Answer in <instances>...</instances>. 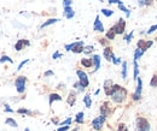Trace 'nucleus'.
<instances>
[{
	"instance_id": "1a4fd4ad",
	"label": "nucleus",
	"mask_w": 157,
	"mask_h": 131,
	"mask_svg": "<svg viewBox=\"0 0 157 131\" xmlns=\"http://www.w3.org/2000/svg\"><path fill=\"white\" fill-rule=\"evenodd\" d=\"M100 114H103L104 117H109L111 114V107H110L109 101H104L100 105Z\"/></svg>"
},
{
	"instance_id": "423d86ee",
	"label": "nucleus",
	"mask_w": 157,
	"mask_h": 131,
	"mask_svg": "<svg viewBox=\"0 0 157 131\" xmlns=\"http://www.w3.org/2000/svg\"><path fill=\"white\" fill-rule=\"evenodd\" d=\"M25 84H27V78L24 76H18L15 79V87L18 94H23L25 92Z\"/></svg>"
},
{
	"instance_id": "bb28decb",
	"label": "nucleus",
	"mask_w": 157,
	"mask_h": 131,
	"mask_svg": "<svg viewBox=\"0 0 157 131\" xmlns=\"http://www.w3.org/2000/svg\"><path fill=\"white\" fill-rule=\"evenodd\" d=\"M144 53H145V51H143V49H140V48H138L134 51V60H139V59H141V56H144Z\"/></svg>"
},
{
	"instance_id": "4c0bfd02",
	"label": "nucleus",
	"mask_w": 157,
	"mask_h": 131,
	"mask_svg": "<svg viewBox=\"0 0 157 131\" xmlns=\"http://www.w3.org/2000/svg\"><path fill=\"white\" fill-rule=\"evenodd\" d=\"M117 131H129V130H128V126L124 123H120L117 126Z\"/></svg>"
},
{
	"instance_id": "0eeeda50",
	"label": "nucleus",
	"mask_w": 157,
	"mask_h": 131,
	"mask_svg": "<svg viewBox=\"0 0 157 131\" xmlns=\"http://www.w3.org/2000/svg\"><path fill=\"white\" fill-rule=\"evenodd\" d=\"M141 93H143V81L140 77H138L137 79V88H136V92L132 94V100L134 102H138L141 100Z\"/></svg>"
},
{
	"instance_id": "5fc2aeb1",
	"label": "nucleus",
	"mask_w": 157,
	"mask_h": 131,
	"mask_svg": "<svg viewBox=\"0 0 157 131\" xmlns=\"http://www.w3.org/2000/svg\"><path fill=\"white\" fill-rule=\"evenodd\" d=\"M78 128H76V129H74L73 131H78Z\"/></svg>"
},
{
	"instance_id": "9d476101",
	"label": "nucleus",
	"mask_w": 157,
	"mask_h": 131,
	"mask_svg": "<svg viewBox=\"0 0 157 131\" xmlns=\"http://www.w3.org/2000/svg\"><path fill=\"white\" fill-rule=\"evenodd\" d=\"M103 56L104 58L106 59V61H113V58L115 56L114 54V51H113V48L110 47V46H108V47H104V49H103Z\"/></svg>"
},
{
	"instance_id": "ea45409f",
	"label": "nucleus",
	"mask_w": 157,
	"mask_h": 131,
	"mask_svg": "<svg viewBox=\"0 0 157 131\" xmlns=\"http://www.w3.org/2000/svg\"><path fill=\"white\" fill-rule=\"evenodd\" d=\"M73 87H74V88H76V89H78V92H80V93L85 90V88H83V87H82V86L80 84V82H78H78H75V83H74V86H73Z\"/></svg>"
},
{
	"instance_id": "37998d69",
	"label": "nucleus",
	"mask_w": 157,
	"mask_h": 131,
	"mask_svg": "<svg viewBox=\"0 0 157 131\" xmlns=\"http://www.w3.org/2000/svg\"><path fill=\"white\" fill-rule=\"evenodd\" d=\"M28 61H29V59H25V60H23V61L21 63L20 65H18V67H17V71H21V70H22V67H23V66H24V65H25Z\"/></svg>"
},
{
	"instance_id": "20e7f679",
	"label": "nucleus",
	"mask_w": 157,
	"mask_h": 131,
	"mask_svg": "<svg viewBox=\"0 0 157 131\" xmlns=\"http://www.w3.org/2000/svg\"><path fill=\"white\" fill-rule=\"evenodd\" d=\"M105 120H106V117H104L103 114H99L98 117H96L92 123H91V126L94 131H100L103 129L104 124H105Z\"/></svg>"
},
{
	"instance_id": "473e14b6",
	"label": "nucleus",
	"mask_w": 157,
	"mask_h": 131,
	"mask_svg": "<svg viewBox=\"0 0 157 131\" xmlns=\"http://www.w3.org/2000/svg\"><path fill=\"white\" fill-rule=\"evenodd\" d=\"M17 112L20 114H27V115H33V112L30 110H27V108H18Z\"/></svg>"
},
{
	"instance_id": "7ed1b4c3",
	"label": "nucleus",
	"mask_w": 157,
	"mask_h": 131,
	"mask_svg": "<svg viewBox=\"0 0 157 131\" xmlns=\"http://www.w3.org/2000/svg\"><path fill=\"white\" fill-rule=\"evenodd\" d=\"M151 125L145 117H138L136 120V131H150Z\"/></svg>"
},
{
	"instance_id": "a18cd8bd",
	"label": "nucleus",
	"mask_w": 157,
	"mask_h": 131,
	"mask_svg": "<svg viewBox=\"0 0 157 131\" xmlns=\"http://www.w3.org/2000/svg\"><path fill=\"white\" fill-rule=\"evenodd\" d=\"M62 56H63V54H62V53H59L58 51H57V52H55V53H53V56H52V59H55V60H56V59H58V58H62Z\"/></svg>"
},
{
	"instance_id": "9b49d317",
	"label": "nucleus",
	"mask_w": 157,
	"mask_h": 131,
	"mask_svg": "<svg viewBox=\"0 0 157 131\" xmlns=\"http://www.w3.org/2000/svg\"><path fill=\"white\" fill-rule=\"evenodd\" d=\"M93 30L97 31V33H104L105 31V28H104V25H103L100 18H99V16H96L94 23H93Z\"/></svg>"
},
{
	"instance_id": "6e6d98bb",
	"label": "nucleus",
	"mask_w": 157,
	"mask_h": 131,
	"mask_svg": "<svg viewBox=\"0 0 157 131\" xmlns=\"http://www.w3.org/2000/svg\"><path fill=\"white\" fill-rule=\"evenodd\" d=\"M156 41H157V38H156Z\"/></svg>"
},
{
	"instance_id": "6e6552de",
	"label": "nucleus",
	"mask_w": 157,
	"mask_h": 131,
	"mask_svg": "<svg viewBox=\"0 0 157 131\" xmlns=\"http://www.w3.org/2000/svg\"><path fill=\"white\" fill-rule=\"evenodd\" d=\"M76 75H78V82L80 84L86 89L90 86V79H88V75L83 71V70H76Z\"/></svg>"
},
{
	"instance_id": "ddd939ff",
	"label": "nucleus",
	"mask_w": 157,
	"mask_h": 131,
	"mask_svg": "<svg viewBox=\"0 0 157 131\" xmlns=\"http://www.w3.org/2000/svg\"><path fill=\"white\" fill-rule=\"evenodd\" d=\"M28 46H30V42H29L28 40H25V38H21V40H18V41L16 42V45H15V49H16L17 52H20V51H22L24 47H28Z\"/></svg>"
},
{
	"instance_id": "864d4df0",
	"label": "nucleus",
	"mask_w": 157,
	"mask_h": 131,
	"mask_svg": "<svg viewBox=\"0 0 157 131\" xmlns=\"http://www.w3.org/2000/svg\"><path fill=\"white\" fill-rule=\"evenodd\" d=\"M24 131H30V130H29L28 128H25V129H24Z\"/></svg>"
},
{
	"instance_id": "412c9836",
	"label": "nucleus",
	"mask_w": 157,
	"mask_h": 131,
	"mask_svg": "<svg viewBox=\"0 0 157 131\" xmlns=\"http://www.w3.org/2000/svg\"><path fill=\"white\" fill-rule=\"evenodd\" d=\"M83 104H85L86 108H91V106H92V97H91L90 94H86L83 96Z\"/></svg>"
},
{
	"instance_id": "4468645a",
	"label": "nucleus",
	"mask_w": 157,
	"mask_h": 131,
	"mask_svg": "<svg viewBox=\"0 0 157 131\" xmlns=\"http://www.w3.org/2000/svg\"><path fill=\"white\" fill-rule=\"evenodd\" d=\"M63 15L67 19H71L75 16V11L73 10L71 6H64V11H63Z\"/></svg>"
},
{
	"instance_id": "3c124183",
	"label": "nucleus",
	"mask_w": 157,
	"mask_h": 131,
	"mask_svg": "<svg viewBox=\"0 0 157 131\" xmlns=\"http://www.w3.org/2000/svg\"><path fill=\"white\" fill-rule=\"evenodd\" d=\"M154 1H157V0H145V6H150V5H152Z\"/></svg>"
},
{
	"instance_id": "de8ad7c7",
	"label": "nucleus",
	"mask_w": 157,
	"mask_h": 131,
	"mask_svg": "<svg viewBox=\"0 0 157 131\" xmlns=\"http://www.w3.org/2000/svg\"><path fill=\"white\" fill-rule=\"evenodd\" d=\"M108 2H109L110 5H113V4H117V5H120V4H123L121 0H108Z\"/></svg>"
},
{
	"instance_id": "c9c22d12",
	"label": "nucleus",
	"mask_w": 157,
	"mask_h": 131,
	"mask_svg": "<svg viewBox=\"0 0 157 131\" xmlns=\"http://www.w3.org/2000/svg\"><path fill=\"white\" fill-rule=\"evenodd\" d=\"M99 43L103 46V47H108L109 46V43H110V41L108 40V38H99Z\"/></svg>"
},
{
	"instance_id": "f03ea898",
	"label": "nucleus",
	"mask_w": 157,
	"mask_h": 131,
	"mask_svg": "<svg viewBox=\"0 0 157 131\" xmlns=\"http://www.w3.org/2000/svg\"><path fill=\"white\" fill-rule=\"evenodd\" d=\"M83 47H85V43L83 41H74L71 43H68L64 46V49L67 52H73L75 54H80L83 52Z\"/></svg>"
},
{
	"instance_id": "393cba45",
	"label": "nucleus",
	"mask_w": 157,
	"mask_h": 131,
	"mask_svg": "<svg viewBox=\"0 0 157 131\" xmlns=\"http://www.w3.org/2000/svg\"><path fill=\"white\" fill-rule=\"evenodd\" d=\"M5 124L9 125V126H11V128H18V124H17V122L13 118H7L5 120Z\"/></svg>"
},
{
	"instance_id": "c03bdc74",
	"label": "nucleus",
	"mask_w": 157,
	"mask_h": 131,
	"mask_svg": "<svg viewBox=\"0 0 157 131\" xmlns=\"http://www.w3.org/2000/svg\"><path fill=\"white\" fill-rule=\"evenodd\" d=\"M70 129V125H63V126H59L57 131H68Z\"/></svg>"
},
{
	"instance_id": "603ef678",
	"label": "nucleus",
	"mask_w": 157,
	"mask_h": 131,
	"mask_svg": "<svg viewBox=\"0 0 157 131\" xmlns=\"http://www.w3.org/2000/svg\"><path fill=\"white\" fill-rule=\"evenodd\" d=\"M52 123H55V124H58V119H57V117L52 118Z\"/></svg>"
},
{
	"instance_id": "49530a36",
	"label": "nucleus",
	"mask_w": 157,
	"mask_h": 131,
	"mask_svg": "<svg viewBox=\"0 0 157 131\" xmlns=\"http://www.w3.org/2000/svg\"><path fill=\"white\" fill-rule=\"evenodd\" d=\"M73 0H63V7L64 6H71Z\"/></svg>"
},
{
	"instance_id": "72a5a7b5",
	"label": "nucleus",
	"mask_w": 157,
	"mask_h": 131,
	"mask_svg": "<svg viewBox=\"0 0 157 131\" xmlns=\"http://www.w3.org/2000/svg\"><path fill=\"white\" fill-rule=\"evenodd\" d=\"M150 87L151 88H156L157 87V74L152 76V78H151V81H150Z\"/></svg>"
},
{
	"instance_id": "09e8293b",
	"label": "nucleus",
	"mask_w": 157,
	"mask_h": 131,
	"mask_svg": "<svg viewBox=\"0 0 157 131\" xmlns=\"http://www.w3.org/2000/svg\"><path fill=\"white\" fill-rule=\"evenodd\" d=\"M53 75H55V72H53V71H51V70H48V71H46V72L44 74L45 77H51V76H53Z\"/></svg>"
},
{
	"instance_id": "f257e3e1",
	"label": "nucleus",
	"mask_w": 157,
	"mask_h": 131,
	"mask_svg": "<svg viewBox=\"0 0 157 131\" xmlns=\"http://www.w3.org/2000/svg\"><path fill=\"white\" fill-rule=\"evenodd\" d=\"M127 97H128V92H127V89L123 88V87H121L120 84H115V83H114V86H113V88H111V94H110L111 101L120 105V104H124L126 100H127Z\"/></svg>"
},
{
	"instance_id": "a19ab883",
	"label": "nucleus",
	"mask_w": 157,
	"mask_h": 131,
	"mask_svg": "<svg viewBox=\"0 0 157 131\" xmlns=\"http://www.w3.org/2000/svg\"><path fill=\"white\" fill-rule=\"evenodd\" d=\"M4 111L7 113H13V110L10 107V105H7V104H5L4 105Z\"/></svg>"
},
{
	"instance_id": "cd10ccee",
	"label": "nucleus",
	"mask_w": 157,
	"mask_h": 131,
	"mask_svg": "<svg viewBox=\"0 0 157 131\" xmlns=\"http://www.w3.org/2000/svg\"><path fill=\"white\" fill-rule=\"evenodd\" d=\"M105 17H111L113 15H114V11L113 10H110V9H101V11H100Z\"/></svg>"
},
{
	"instance_id": "f704fd0d",
	"label": "nucleus",
	"mask_w": 157,
	"mask_h": 131,
	"mask_svg": "<svg viewBox=\"0 0 157 131\" xmlns=\"http://www.w3.org/2000/svg\"><path fill=\"white\" fill-rule=\"evenodd\" d=\"M71 123H73V119H71V117H68L65 120L60 122V123H59V125H60V126H63V125H71Z\"/></svg>"
},
{
	"instance_id": "79ce46f5",
	"label": "nucleus",
	"mask_w": 157,
	"mask_h": 131,
	"mask_svg": "<svg viewBox=\"0 0 157 131\" xmlns=\"http://www.w3.org/2000/svg\"><path fill=\"white\" fill-rule=\"evenodd\" d=\"M114 65H120V64H122V60L120 59V58H116V56H114L113 58V61H111Z\"/></svg>"
},
{
	"instance_id": "c756f323",
	"label": "nucleus",
	"mask_w": 157,
	"mask_h": 131,
	"mask_svg": "<svg viewBox=\"0 0 157 131\" xmlns=\"http://www.w3.org/2000/svg\"><path fill=\"white\" fill-rule=\"evenodd\" d=\"M2 63H10V64H12V63H13V60H12L10 56H0V64H2Z\"/></svg>"
},
{
	"instance_id": "2f4dec72",
	"label": "nucleus",
	"mask_w": 157,
	"mask_h": 131,
	"mask_svg": "<svg viewBox=\"0 0 157 131\" xmlns=\"http://www.w3.org/2000/svg\"><path fill=\"white\" fill-rule=\"evenodd\" d=\"M145 42H146V40L140 38V40L137 42V47L138 48H140V49H143V51H145V49H144V48H145Z\"/></svg>"
},
{
	"instance_id": "a878e982",
	"label": "nucleus",
	"mask_w": 157,
	"mask_h": 131,
	"mask_svg": "<svg viewBox=\"0 0 157 131\" xmlns=\"http://www.w3.org/2000/svg\"><path fill=\"white\" fill-rule=\"evenodd\" d=\"M117 6H118V9H120V11H122V12L126 13V17H127V18L131 17V11H129V9H127L123 4H120V5H117Z\"/></svg>"
},
{
	"instance_id": "58836bf2",
	"label": "nucleus",
	"mask_w": 157,
	"mask_h": 131,
	"mask_svg": "<svg viewBox=\"0 0 157 131\" xmlns=\"http://www.w3.org/2000/svg\"><path fill=\"white\" fill-rule=\"evenodd\" d=\"M152 45H154V40H146V42H145V48H144V49H145V52H146V51H147Z\"/></svg>"
},
{
	"instance_id": "a211bd4d",
	"label": "nucleus",
	"mask_w": 157,
	"mask_h": 131,
	"mask_svg": "<svg viewBox=\"0 0 157 131\" xmlns=\"http://www.w3.org/2000/svg\"><path fill=\"white\" fill-rule=\"evenodd\" d=\"M80 63H81V65H82L83 67H86V69H90V67L93 66V60H92V58H82V59L80 60Z\"/></svg>"
},
{
	"instance_id": "2eb2a0df",
	"label": "nucleus",
	"mask_w": 157,
	"mask_h": 131,
	"mask_svg": "<svg viewBox=\"0 0 157 131\" xmlns=\"http://www.w3.org/2000/svg\"><path fill=\"white\" fill-rule=\"evenodd\" d=\"M76 102V93L74 90H71L70 93L68 94V97H67V104L69 106H74Z\"/></svg>"
},
{
	"instance_id": "dca6fc26",
	"label": "nucleus",
	"mask_w": 157,
	"mask_h": 131,
	"mask_svg": "<svg viewBox=\"0 0 157 131\" xmlns=\"http://www.w3.org/2000/svg\"><path fill=\"white\" fill-rule=\"evenodd\" d=\"M62 100H63V97L57 93H52L48 95V105H50V106H52L53 102H56V101H62Z\"/></svg>"
},
{
	"instance_id": "5701e85b",
	"label": "nucleus",
	"mask_w": 157,
	"mask_h": 131,
	"mask_svg": "<svg viewBox=\"0 0 157 131\" xmlns=\"http://www.w3.org/2000/svg\"><path fill=\"white\" fill-rule=\"evenodd\" d=\"M133 67H134V72H133V79L137 81L139 77V65H138L137 60H133Z\"/></svg>"
},
{
	"instance_id": "aec40b11",
	"label": "nucleus",
	"mask_w": 157,
	"mask_h": 131,
	"mask_svg": "<svg viewBox=\"0 0 157 131\" xmlns=\"http://www.w3.org/2000/svg\"><path fill=\"white\" fill-rule=\"evenodd\" d=\"M128 63L126 60L122 61V70H121V76H122V79H127V71H128V67H127Z\"/></svg>"
},
{
	"instance_id": "39448f33",
	"label": "nucleus",
	"mask_w": 157,
	"mask_h": 131,
	"mask_svg": "<svg viewBox=\"0 0 157 131\" xmlns=\"http://www.w3.org/2000/svg\"><path fill=\"white\" fill-rule=\"evenodd\" d=\"M111 29L115 31L116 35H122V34H124V31H126V19L120 18L117 22L111 27Z\"/></svg>"
},
{
	"instance_id": "8fccbe9b",
	"label": "nucleus",
	"mask_w": 157,
	"mask_h": 131,
	"mask_svg": "<svg viewBox=\"0 0 157 131\" xmlns=\"http://www.w3.org/2000/svg\"><path fill=\"white\" fill-rule=\"evenodd\" d=\"M138 6L139 7H144L145 6V0H138Z\"/></svg>"
},
{
	"instance_id": "b1692460",
	"label": "nucleus",
	"mask_w": 157,
	"mask_h": 131,
	"mask_svg": "<svg viewBox=\"0 0 157 131\" xmlns=\"http://www.w3.org/2000/svg\"><path fill=\"white\" fill-rule=\"evenodd\" d=\"M105 38H108L109 41H113V40H115V38H116V34H115V31H114V30L110 28V29H109V30L105 33Z\"/></svg>"
},
{
	"instance_id": "f3484780",
	"label": "nucleus",
	"mask_w": 157,
	"mask_h": 131,
	"mask_svg": "<svg viewBox=\"0 0 157 131\" xmlns=\"http://www.w3.org/2000/svg\"><path fill=\"white\" fill-rule=\"evenodd\" d=\"M92 60H93V66H94V70H93V74H94L100 69V60L101 59H100V56L94 54V56H92Z\"/></svg>"
},
{
	"instance_id": "4be33fe9",
	"label": "nucleus",
	"mask_w": 157,
	"mask_h": 131,
	"mask_svg": "<svg viewBox=\"0 0 157 131\" xmlns=\"http://www.w3.org/2000/svg\"><path fill=\"white\" fill-rule=\"evenodd\" d=\"M74 122L76 123V124H83V122H85V113L83 112H78L76 115H75V119H74Z\"/></svg>"
},
{
	"instance_id": "6ab92c4d",
	"label": "nucleus",
	"mask_w": 157,
	"mask_h": 131,
	"mask_svg": "<svg viewBox=\"0 0 157 131\" xmlns=\"http://www.w3.org/2000/svg\"><path fill=\"white\" fill-rule=\"evenodd\" d=\"M60 22V19L59 18H50L47 19L46 22H44L41 25H40V29H44V28H46V27H48V25H52V24H55V23H58Z\"/></svg>"
},
{
	"instance_id": "c85d7f7f",
	"label": "nucleus",
	"mask_w": 157,
	"mask_h": 131,
	"mask_svg": "<svg viewBox=\"0 0 157 131\" xmlns=\"http://www.w3.org/2000/svg\"><path fill=\"white\" fill-rule=\"evenodd\" d=\"M93 51H94V47H93L92 45H90V46H85V47H83V52H82V53H83V54H91Z\"/></svg>"
},
{
	"instance_id": "e433bc0d",
	"label": "nucleus",
	"mask_w": 157,
	"mask_h": 131,
	"mask_svg": "<svg viewBox=\"0 0 157 131\" xmlns=\"http://www.w3.org/2000/svg\"><path fill=\"white\" fill-rule=\"evenodd\" d=\"M156 30H157V24H154V25H151V27L147 29L146 34H147V35H151V34H154Z\"/></svg>"
},
{
	"instance_id": "f8f14e48",
	"label": "nucleus",
	"mask_w": 157,
	"mask_h": 131,
	"mask_svg": "<svg viewBox=\"0 0 157 131\" xmlns=\"http://www.w3.org/2000/svg\"><path fill=\"white\" fill-rule=\"evenodd\" d=\"M113 86H114V82H113V79H105V81H104V84H103V89H104V93H105V95H106V96H110Z\"/></svg>"
},
{
	"instance_id": "7c9ffc66",
	"label": "nucleus",
	"mask_w": 157,
	"mask_h": 131,
	"mask_svg": "<svg viewBox=\"0 0 157 131\" xmlns=\"http://www.w3.org/2000/svg\"><path fill=\"white\" fill-rule=\"evenodd\" d=\"M133 36H134V33H133V30L129 33V34H127V35H124V38H123V40L126 41V43H131V41H132V38H133Z\"/></svg>"
}]
</instances>
